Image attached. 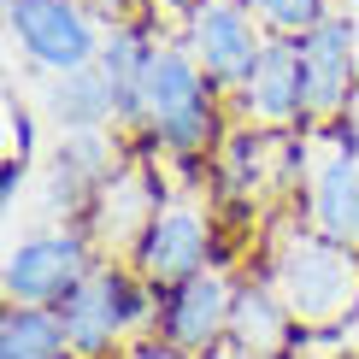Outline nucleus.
<instances>
[{
	"label": "nucleus",
	"mask_w": 359,
	"mask_h": 359,
	"mask_svg": "<svg viewBox=\"0 0 359 359\" xmlns=\"http://www.w3.org/2000/svg\"><path fill=\"white\" fill-rule=\"evenodd\" d=\"M301 77H306V130H336L348 100L359 95V59L348 12H330L318 29L301 36Z\"/></svg>",
	"instance_id": "nucleus-13"
},
{
	"label": "nucleus",
	"mask_w": 359,
	"mask_h": 359,
	"mask_svg": "<svg viewBox=\"0 0 359 359\" xmlns=\"http://www.w3.org/2000/svg\"><path fill=\"white\" fill-rule=\"evenodd\" d=\"M53 312L77 359H118L130 341H147V330H159V289L136 265L100 259Z\"/></svg>",
	"instance_id": "nucleus-3"
},
{
	"label": "nucleus",
	"mask_w": 359,
	"mask_h": 359,
	"mask_svg": "<svg viewBox=\"0 0 359 359\" xmlns=\"http://www.w3.org/2000/svg\"><path fill=\"white\" fill-rule=\"evenodd\" d=\"M159 206H165L159 165L124 159V171L107 183V194L95 201V212L83 218V236L95 242V259H107V265L136 259V248H142V236H147V224H154Z\"/></svg>",
	"instance_id": "nucleus-9"
},
{
	"label": "nucleus",
	"mask_w": 359,
	"mask_h": 359,
	"mask_svg": "<svg viewBox=\"0 0 359 359\" xmlns=\"http://www.w3.org/2000/svg\"><path fill=\"white\" fill-rule=\"evenodd\" d=\"M271 289L283 294L289 318L301 336H348L359 318V253L324 242L306 224H283L265 248V271Z\"/></svg>",
	"instance_id": "nucleus-2"
},
{
	"label": "nucleus",
	"mask_w": 359,
	"mask_h": 359,
	"mask_svg": "<svg viewBox=\"0 0 359 359\" xmlns=\"http://www.w3.org/2000/svg\"><path fill=\"white\" fill-rule=\"evenodd\" d=\"M118 359H194V353H183V348H171V341H159V336H147V341H130Z\"/></svg>",
	"instance_id": "nucleus-19"
},
{
	"label": "nucleus",
	"mask_w": 359,
	"mask_h": 359,
	"mask_svg": "<svg viewBox=\"0 0 359 359\" xmlns=\"http://www.w3.org/2000/svg\"><path fill=\"white\" fill-rule=\"evenodd\" d=\"M206 359H248V353H242V348H230V341H224V348H212Z\"/></svg>",
	"instance_id": "nucleus-22"
},
{
	"label": "nucleus",
	"mask_w": 359,
	"mask_h": 359,
	"mask_svg": "<svg viewBox=\"0 0 359 359\" xmlns=\"http://www.w3.org/2000/svg\"><path fill=\"white\" fill-rule=\"evenodd\" d=\"M336 136H341V142H348V154L359 159V95L348 100V112H341V124H336Z\"/></svg>",
	"instance_id": "nucleus-20"
},
{
	"label": "nucleus",
	"mask_w": 359,
	"mask_h": 359,
	"mask_svg": "<svg viewBox=\"0 0 359 359\" xmlns=\"http://www.w3.org/2000/svg\"><path fill=\"white\" fill-rule=\"evenodd\" d=\"M341 348H353V359H359V318H353V330L341 336Z\"/></svg>",
	"instance_id": "nucleus-23"
},
{
	"label": "nucleus",
	"mask_w": 359,
	"mask_h": 359,
	"mask_svg": "<svg viewBox=\"0 0 359 359\" xmlns=\"http://www.w3.org/2000/svg\"><path fill=\"white\" fill-rule=\"evenodd\" d=\"M236 283L224 265H206L201 277L177 283V289L159 294V341L183 348L194 359H206L212 348L230 341V312H236Z\"/></svg>",
	"instance_id": "nucleus-12"
},
{
	"label": "nucleus",
	"mask_w": 359,
	"mask_h": 359,
	"mask_svg": "<svg viewBox=\"0 0 359 359\" xmlns=\"http://www.w3.org/2000/svg\"><path fill=\"white\" fill-rule=\"evenodd\" d=\"M301 224L324 242L359 253V159L336 130H306V165H301Z\"/></svg>",
	"instance_id": "nucleus-6"
},
{
	"label": "nucleus",
	"mask_w": 359,
	"mask_h": 359,
	"mask_svg": "<svg viewBox=\"0 0 359 359\" xmlns=\"http://www.w3.org/2000/svg\"><path fill=\"white\" fill-rule=\"evenodd\" d=\"M118 171H124V154L112 130H59L48 165V212L59 224H83Z\"/></svg>",
	"instance_id": "nucleus-11"
},
{
	"label": "nucleus",
	"mask_w": 359,
	"mask_h": 359,
	"mask_svg": "<svg viewBox=\"0 0 359 359\" xmlns=\"http://www.w3.org/2000/svg\"><path fill=\"white\" fill-rule=\"evenodd\" d=\"M230 348H242L248 359H289L301 348V324L289 318L283 294L265 277H248L236 289V312H230Z\"/></svg>",
	"instance_id": "nucleus-14"
},
{
	"label": "nucleus",
	"mask_w": 359,
	"mask_h": 359,
	"mask_svg": "<svg viewBox=\"0 0 359 359\" xmlns=\"http://www.w3.org/2000/svg\"><path fill=\"white\" fill-rule=\"evenodd\" d=\"M6 29L41 77L83 71L107 48V18L88 0H6Z\"/></svg>",
	"instance_id": "nucleus-4"
},
{
	"label": "nucleus",
	"mask_w": 359,
	"mask_h": 359,
	"mask_svg": "<svg viewBox=\"0 0 359 359\" xmlns=\"http://www.w3.org/2000/svg\"><path fill=\"white\" fill-rule=\"evenodd\" d=\"M88 6H95L107 24H130V18H142V12L154 6V0H88Z\"/></svg>",
	"instance_id": "nucleus-18"
},
{
	"label": "nucleus",
	"mask_w": 359,
	"mask_h": 359,
	"mask_svg": "<svg viewBox=\"0 0 359 359\" xmlns=\"http://www.w3.org/2000/svg\"><path fill=\"white\" fill-rule=\"evenodd\" d=\"M136 271L154 283L159 294L177 289V283H189V277H201L206 265H218L212 259V218H206V206L201 201H171L165 194V206L154 212V224H147V236H142V248H136Z\"/></svg>",
	"instance_id": "nucleus-10"
},
{
	"label": "nucleus",
	"mask_w": 359,
	"mask_h": 359,
	"mask_svg": "<svg viewBox=\"0 0 359 359\" xmlns=\"http://www.w3.org/2000/svg\"><path fill=\"white\" fill-rule=\"evenodd\" d=\"M224 88L194 65V53L183 41H165L154 36V53H147V71H142V100H136V136L165 159H194L218 154L224 130Z\"/></svg>",
	"instance_id": "nucleus-1"
},
{
	"label": "nucleus",
	"mask_w": 359,
	"mask_h": 359,
	"mask_svg": "<svg viewBox=\"0 0 359 359\" xmlns=\"http://www.w3.org/2000/svg\"><path fill=\"white\" fill-rule=\"evenodd\" d=\"M0 359H77L53 306H6L0 312Z\"/></svg>",
	"instance_id": "nucleus-16"
},
{
	"label": "nucleus",
	"mask_w": 359,
	"mask_h": 359,
	"mask_svg": "<svg viewBox=\"0 0 359 359\" xmlns=\"http://www.w3.org/2000/svg\"><path fill=\"white\" fill-rule=\"evenodd\" d=\"M348 24H353V59H359V0H348Z\"/></svg>",
	"instance_id": "nucleus-21"
},
{
	"label": "nucleus",
	"mask_w": 359,
	"mask_h": 359,
	"mask_svg": "<svg viewBox=\"0 0 359 359\" xmlns=\"http://www.w3.org/2000/svg\"><path fill=\"white\" fill-rule=\"evenodd\" d=\"M183 6H189V0H183Z\"/></svg>",
	"instance_id": "nucleus-24"
},
{
	"label": "nucleus",
	"mask_w": 359,
	"mask_h": 359,
	"mask_svg": "<svg viewBox=\"0 0 359 359\" xmlns=\"http://www.w3.org/2000/svg\"><path fill=\"white\" fill-rule=\"evenodd\" d=\"M265 41L271 36L248 12V0H189L183 6V48L194 53V65L224 95H236V83L253 71V59H259Z\"/></svg>",
	"instance_id": "nucleus-7"
},
{
	"label": "nucleus",
	"mask_w": 359,
	"mask_h": 359,
	"mask_svg": "<svg viewBox=\"0 0 359 359\" xmlns=\"http://www.w3.org/2000/svg\"><path fill=\"white\" fill-rule=\"evenodd\" d=\"M41 107L59 130H118V100H112V83L100 65H83V71H65V77H48V95Z\"/></svg>",
	"instance_id": "nucleus-15"
},
{
	"label": "nucleus",
	"mask_w": 359,
	"mask_h": 359,
	"mask_svg": "<svg viewBox=\"0 0 359 359\" xmlns=\"http://www.w3.org/2000/svg\"><path fill=\"white\" fill-rule=\"evenodd\" d=\"M248 12L265 24V36H289V41H301L306 29H318L336 6H330V0H248Z\"/></svg>",
	"instance_id": "nucleus-17"
},
{
	"label": "nucleus",
	"mask_w": 359,
	"mask_h": 359,
	"mask_svg": "<svg viewBox=\"0 0 359 359\" xmlns=\"http://www.w3.org/2000/svg\"><path fill=\"white\" fill-rule=\"evenodd\" d=\"M95 242L83 236V224H53V230L18 236L0 265V294L6 306H59L77 283L95 271Z\"/></svg>",
	"instance_id": "nucleus-5"
},
{
	"label": "nucleus",
	"mask_w": 359,
	"mask_h": 359,
	"mask_svg": "<svg viewBox=\"0 0 359 359\" xmlns=\"http://www.w3.org/2000/svg\"><path fill=\"white\" fill-rule=\"evenodd\" d=\"M236 118L248 130H271V136H301L306 130V77H301V41L271 36L253 59V71L230 95Z\"/></svg>",
	"instance_id": "nucleus-8"
}]
</instances>
